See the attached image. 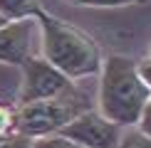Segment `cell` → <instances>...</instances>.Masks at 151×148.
Segmentation results:
<instances>
[{
    "instance_id": "cell-1",
    "label": "cell",
    "mask_w": 151,
    "mask_h": 148,
    "mask_svg": "<svg viewBox=\"0 0 151 148\" xmlns=\"http://www.w3.org/2000/svg\"><path fill=\"white\" fill-rule=\"evenodd\" d=\"M151 99V89L141 82L136 59L111 54L99 72L97 111L122 128H134Z\"/></svg>"
},
{
    "instance_id": "cell-2",
    "label": "cell",
    "mask_w": 151,
    "mask_h": 148,
    "mask_svg": "<svg viewBox=\"0 0 151 148\" xmlns=\"http://www.w3.org/2000/svg\"><path fill=\"white\" fill-rule=\"evenodd\" d=\"M35 17L40 22L42 57L52 67H57L62 74H67L72 82L102 72L104 57L99 52L97 42L84 30L60 20V17L50 15L45 10H37Z\"/></svg>"
},
{
    "instance_id": "cell-3",
    "label": "cell",
    "mask_w": 151,
    "mask_h": 148,
    "mask_svg": "<svg viewBox=\"0 0 151 148\" xmlns=\"http://www.w3.org/2000/svg\"><path fill=\"white\" fill-rule=\"evenodd\" d=\"M92 106L87 101V94L79 89L57 99L25 104V106L17 109V133L27 136V138H42V136L60 133L79 114H84Z\"/></svg>"
},
{
    "instance_id": "cell-4",
    "label": "cell",
    "mask_w": 151,
    "mask_h": 148,
    "mask_svg": "<svg viewBox=\"0 0 151 148\" xmlns=\"http://www.w3.org/2000/svg\"><path fill=\"white\" fill-rule=\"evenodd\" d=\"M20 69H22V84H20V94H17L20 106L45 101V99H57L77 89L72 79L62 74L57 67H52L45 57L27 59Z\"/></svg>"
},
{
    "instance_id": "cell-5",
    "label": "cell",
    "mask_w": 151,
    "mask_h": 148,
    "mask_svg": "<svg viewBox=\"0 0 151 148\" xmlns=\"http://www.w3.org/2000/svg\"><path fill=\"white\" fill-rule=\"evenodd\" d=\"M60 133L72 138V141H77L84 148H119L124 128L116 126L114 121H109L106 116H102L97 109H89L84 114H79Z\"/></svg>"
},
{
    "instance_id": "cell-6",
    "label": "cell",
    "mask_w": 151,
    "mask_h": 148,
    "mask_svg": "<svg viewBox=\"0 0 151 148\" xmlns=\"http://www.w3.org/2000/svg\"><path fill=\"white\" fill-rule=\"evenodd\" d=\"M40 42V22L37 17L10 20L0 27V62L12 67H22L27 59L37 57L35 45Z\"/></svg>"
},
{
    "instance_id": "cell-7",
    "label": "cell",
    "mask_w": 151,
    "mask_h": 148,
    "mask_svg": "<svg viewBox=\"0 0 151 148\" xmlns=\"http://www.w3.org/2000/svg\"><path fill=\"white\" fill-rule=\"evenodd\" d=\"M37 8V0H0V15L8 20H22V17H32Z\"/></svg>"
},
{
    "instance_id": "cell-8",
    "label": "cell",
    "mask_w": 151,
    "mask_h": 148,
    "mask_svg": "<svg viewBox=\"0 0 151 148\" xmlns=\"http://www.w3.org/2000/svg\"><path fill=\"white\" fill-rule=\"evenodd\" d=\"M32 148H84V146H79L77 141L67 138V136H62V133H52V136L35 138L32 141Z\"/></svg>"
},
{
    "instance_id": "cell-9",
    "label": "cell",
    "mask_w": 151,
    "mask_h": 148,
    "mask_svg": "<svg viewBox=\"0 0 151 148\" xmlns=\"http://www.w3.org/2000/svg\"><path fill=\"white\" fill-rule=\"evenodd\" d=\"M119 148H151V136L141 133L139 128H124V136L119 141Z\"/></svg>"
},
{
    "instance_id": "cell-10",
    "label": "cell",
    "mask_w": 151,
    "mask_h": 148,
    "mask_svg": "<svg viewBox=\"0 0 151 148\" xmlns=\"http://www.w3.org/2000/svg\"><path fill=\"white\" fill-rule=\"evenodd\" d=\"M17 133V111H10L0 104V141Z\"/></svg>"
},
{
    "instance_id": "cell-11",
    "label": "cell",
    "mask_w": 151,
    "mask_h": 148,
    "mask_svg": "<svg viewBox=\"0 0 151 148\" xmlns=\"http://www.w3.org/2000/svg\"><path fill=\"white\" fill-rule=\"evenodd\" d=\"M32 141L35 138H27V136H10V138H3L0 141V148H32Z\"/></svg>"
},
{
    "instance_id": "cell-12",
    "label": "cell",
    "mask_w": 151,
    "mask_h": 148,
    "mask_svg": "<svg viewBox=\"0 0 151 148\" xmlns=\"http://www.w3.org/2000/svg\"><path fill=\"white\" fill-rule=\"evenodd\" d=\"M131 3H139V0H84V5H92V8H119Z\"/></svg>"
},
{
    "instance_id": "cell-13",
    "label": "cell",
    "mask_w": 151,
    "mask_h": 148,
    "mask_svg": "<svg viewBox=\"0 0 151 148\" xmlns=\"http://www.w3.org/2000/svg\"><path fill=\"white\" fill-rule=\"evenodd\" d=\"M136 69H139V77H141V82L151 89V57L146 59H139L136 62Z\"/></svg>"
},
{
    "instance_id": "cell-14",
    "label": "cell",
    "mask_w": 151,
    "mask_h": 148,
    "mask_svg": "<svg viewBox=\"0 0 151 148\" xmlns=\"http://www.w3.org/2000/svg\"><path fill=\"white\" fill-rule=\"evenodd\" d=\"M136 128H139L141 133H146V136H151V99H149L146 109H144V114H141V119H139V123H136Z\"/></svg>"
},
{
    "instance_id": "cell-15",
    "label": "cell",
    "mask_w": 151,
    "mask_h": 148,
    "mask_svg": "<svg viewBox=\"0 0 151 148\" xmlns=\"http://www.w3.org/2000/svg\"><path fill=\"white\" fill-rule=\"evenodd\" d=\"M10 20H8V17H3V15H0V27H5V25H8Z\"/></svg>"
},
{
    "instance_id": "cell-16",
    "label": "cell",
    "mask_w": 151,
    "mask_h": 148,
    "mask_svg": "<svg viewBox=\"0 0 151 148\" xmlns=\"http://www.w3.org/2000/svg\"><path fill=\"white\" fill-rule=\"evenodd\" d=\"M70 3H82V5H84V0H70Z\"/></svg>"
},
{
    "instance_id": "cell-17",
    "label": "cell",
    "mask_w": 151,
    "mask_h": 148,
    "mask_svg": "<svg viewBox=\"0 0 151 148\" xmlns=\"http://www.w3.org/2000/svg\"><path fill=\"white\" fill-rule=\"evenodd\" d=\"M149 57H151V49H149Z\"/></svg>"
}]
</instances>
